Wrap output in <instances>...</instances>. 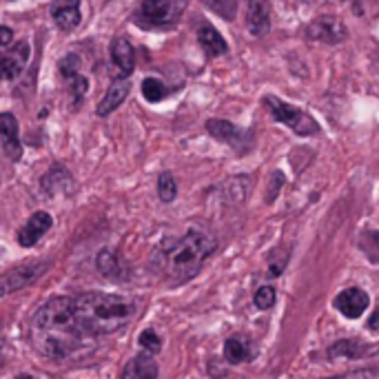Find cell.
Returning <instances> with one entry per match:
<instances>
[{"label": "cell", "mask_w": 379, "mask_h": 379, "mask_svg": "<svg viewBox=\"0 0 379 379\" xmlns=\"http://www.w3.org/2000/svg\"><path fill=\"white\" fill-rule=\"evenodd\" d=\"M158 195L164 204H171L177 195V182L169 171L160 173V177H158Z\"/></svg>", "instance_id": "obj_23"}, {"label": "cell", "mask_w": 379, "mask_h": 379, "mask_svg": "<svg viewBox=\"0 0 379 379\" xmlns=\"http://www.w3.org/2000/svg\"><path fill=\"white\" fill-rule=\"evenodd\" d=\"M264 107L269 109V114H271L277 122H282V125H286L293 133H297V136L308 138V136H315V133L319 131V125H317V120H315L313 116L306 114V111H304V109H299V107H293V105H288V103H282L280 98L266 96V98H264Z\"/></svg>", "instance_id": "obj_5"}, {"label": "cell", "mask_w": 379, "mask_h": 379, "mask_svg": "<svg viewBox=\"0 0 379 379\" xmlns=\"http://www.w3.org/2000/svg\"><path fill=\"white\" fill-rule=\"evenodd\" d=\"M138 342H140L142 351H147V353H151V355L160 353V349H162V340L158 337V333H155L153 328L142 330V333H140V337H138Z\"/></svg>", "instance_id": "obj_26"}, {"label": "cell", "mask_w": 379, "mask_h": 379, "mask_svg": "<svg viewBox=\"0 0 379 379\" xmlns=\"http://www.w3.org/2000/svg\"><path fill=\"white\" fill-rule=\"evenodd\" d=\"M366 353H369V349L364 346V342L344 340V342L333 344L328 349V358H342V355H346V358H364Z\"/></svg>", "instance_id": "obj_22"}, {"label": "cell", "mask_w": 379, "mask_h": 379, "mask_svg": "<svg viewBox=\"0 0 379 379\" xmlns=\"http://www.w3.org/2000/svg\"><path fill=\"white\" fill-rule=\"evenodd\" d=\"M78 67H80V58H78L76 53H69L60 60V73L67 78V80H69L71 76L78 73Z\"/></svg>", "instance_id": "obj_29"}, {"label": "cell", "mask_w": 379, "mask_h": 379, "mask_svg": "<svg viewBox=\"0 0 379 379\" xmlns=\"http://www.w3.org/2000/svg\"><path fill=\"white\" fill-rule=\"evenodd\" d=\"M111 58H114V64L118 67L122 76L133 73V67H136V53H133V47L127 38L114 40V44H111Z\"/></svg>", "instance_id": "obj_17"}, {"label": "cell", "mask_w": 379, "mask_h": 379, "mask_svg": "<svg viewBox=\"0 0 379 379\" xmlns=\"http://www.w3.org/2000/svg\"><path fill=\"white\" fill-rule=\"evenodd\" d=\"M51 227H53V218L47 213V211H38V213H33L25 222V227L18 231V244L25 249L33 247V244H36Z\"/></svg>", "instance_id": "obj_10"}, {"label": "cell", "mask_w": 379, "mask_h": 379, "mask_svg": "<svg viewBox=\"0 0 379 379\" xmlns=\"http://www.w3.org/2000/svg\"><path fill=\"white\" fill-rule=\"evenodd\" d=\"M197 42L200 47L204 49V53L209 58H215V55H222L229 51L227 40L222 38V33L213 27V25H202L197 31Z\"/></svg>", "instance_id": "obj_15"}, {"label": "cell", "mask_w": 379, "mask_h": 379, "mask_svg": "<svg viewBox=\"0 0 379 379\" xmlns=\"http://www.w3.org/2000/svg\"><path fill=\"white\" fill-rule=\"evenodd\" d=\"M186 0H142L133 14L140 29H171L180 20Z\"/></svg>", "instance_id": "obj_4"}, {"label": "cell", "mask_w": 379, "mask_h": 379, "mask_svg": "<svg viewBox=\"0 0 379 379\" xmlns=\"http://www.w3.org/2000/svg\"><path fill=\"white\" fill-rule=\"evenodd\" d=\"M0 36H3V40H0V44H3L5 49L11 47V38H14V33H11L9 27H0Z\"/></svg>", "instance_id": "obj_31"}, {"label": "cell", "mask_w": 379, "mask_h": 379, "mask_svg": "<svg viewBox=\"0 0 379 379\" xmlns=\"http://www.w3.org/2000/svg\"><path fill=\"white\" fill-rule=\"evenodd\" d=\"M29 60V42H20L14 49H9L3 55V76L7 80H16V78L25 71Z\"/></svg>", "instance_id": "obj_13"}, {"label": "cell", "mask_w": 379, "mask_h": 379, "mask_svg": "<svg viewBox=\"0 0 379 379\" xmlns=\"http://www.w3.org/2000/svg\"><path fill=\"white\" fill-rule=\"evenodd\" d=\"M286 253H288V251H286ZM286 253L282 255V258H277V255H280L277 251L271 253V258H269V271H271L273 277L282 275V271L286 269V262H288V255H286Z\"/></svg>", "instance_id": "obj_30"}, {"label": "cell", "mask_w": 379, "mask_h": 379, "mask_svg": "<svg viewBox=\"0 0 379 379\" xmlns=\"http://www.w3.org/2000/svg\"><path fill=\"white\" fill-rule=\"evenodd\" d=\"M253 302H255V306L262 308V310L273 308V304H275V288L273 286H260L258 291H255Z\"/></svg>", "instance_id": "obj_27"}, {"label": "cell", "mask_w": 379, "mask_h": 379, "mask_svg": "<svg viewBox=\"0 0 379 379\" xmlns=\"http://www.w3.org/2000/svg\"><path fill=\"white\" fill-rule=\"evenodd\" d=\"M136 313V302L111 293H85L76 297V315L82 333L89 337L111 335Z\"/></svg>", "instance_id": "obj_2"}, {"label": "cell", "mask_w": 379, "mask_h": 379, "mask_svg": "<svg viewBox=\"0 0 379 379\" xmlns=\"http://www.w3.org/2000/svg\"><path fill=\"white\" fill-rule=\"evenodd\" d=\"M98 271L103 273L107 280H114V282H120L122 277V269H120V262H118V255L111 251V249H103L98 255Z\"/></svg>", "instance_id": "obj_20"}, {"label": "cell", "mask_w": 379, "mask_h": 379, "mask_svg": "<svg viewBox=\"0 0 379 379\" xmlns=\"http://www.w3.org/2000/svg\"><path fill=\"white\" fill-rule=\"evenodd\" d=\"M375 238H377V244H379V233H377V236H375Z\"/></svg>", "instance_id": "obj_32"}, {"label": "cell", "mask_w": 379, "mask_h": 379, "mask_svg": "<svg viewBox=\"0 0 379 379\" xmlns=\"http://www.w3.org/2000/svg\"><path fill=\"white\" fill-rule=\"evenodd\" d=\"M69 87H71V96H73V107L80 105V100L85 98V94L89 91V80L85 76L76 73L69 78Z\"/></svg>", "instance_id": "obj_28"}, {"label": "cell", "mask_w": 379, "mask_h": 379, "mask_svg": "<svg viewBox=\"0 0 379 379\" xmlns=\"http://www.w3.org/2000/svg\"><path fill=\"white\" fill-rule=\"evenodd\" d=\"M306 38L313 42H326V44H340L349 38V31L344 22L335 16H319L313 22H308Z\"/></svg>", "instance_id": "obj_6"}, {"label": "cell", "mask_w": 379, "mask_h": 379, "mask_svg": "<svg viewBox=\"0 0 379 379\" xmlns=\"http://www.w3.org/2000/svg\"><path fill=\"white\" fill-rule=\"evenodd\" d=\"M47 269V264L44 262H36V264H20L16 269H9L5 275H3V293L9 295L18 291V288L27 286L29 282H33L36 277Z\"/></svg>", "instance_id": "obj_8"}, {"label": "cell", "mask_w": 379, "mask_h": 379, "mask_svg": "<svg viewBox=\"0 0 379 379\" xmlns=\"http://www.w3.org/2000/svg\"><path fill=\"white\" fill-rule=\"evenodd\" d=\"M89 337L76 315V297H51L31 321V344L51 360H67L80 351Z\"/></svg>", "instance_id": "obj_1"}, {"label": "cell", "mask_w": 379, "mask_h": 379, "mask_svg": "<svg viewBox=\"0 0 379 379\" xmlns=\"http://www.w3.org/2000/svg\"><path fill=\"white\" fill-rule=\"evenodd\" d=\"M131 91V82H129V76H122V78H116L111 87L107 89V96L98 103V109L96 114L100 118H107L109 114H114V111L125 103L127 96Z\"/></svg>", "instance_id": "obj_11"}, {"label": "cell", "mask_w": 379, "mask_h": 379, "mask_svg": "<svg viewBox=\"0 0 379 379\" xmlns=\"http://www.w3.org/2000/svg\"><path fill=\"white\" fill-rule=\"evenodd\" d=\"M204 5L224 20H233L238 16V0H204Z\"/></svg>", "instance_id": "obj_25"}, {"label": "cell", "mask_w": 379, "mask_h": 379, "mask_svg": "<svg viewBox=\"0 0 379 379\" xmlns=\"http://www.w3.org/2000/svg\"><path fill=\"white\" fill-rule=\"evenodd\" d=\"M122 377H131V379H153L158 377V364L153 362L151 353L144 351L138 358H133L125 371H122Z\"/></svg>", "instance_id": "obj_18"}, {"label": "cell", "mask_w": 379, "mask_h": 379, "mask_svg": "<svg viewBox=\"0 0 379 379\" xmlns=\"http://www.w3.org/2000/svg\"><path fill=\"white\" fill-rule=\"evenodd\" d=\"M67 173H69V171H67L64 166H60V164H58V166H53V169L42 177V188H44V191H47L49 195H55V193L60 191V188H62L64 193H69L73 182H60V177H64Z\"/></svg>", "instance_id": "obj_21"}, {"label": "cell", "mask_w": 379, "mask_h": 379, "mask_svg": "<svg viewBox=\"0 0 379 379\" xmlns=\"http://www.w3.org/2000/svg\"><path fill=\"white\" fill-rule=\"evenodd\" d=\"M142 96L149 103H160L166 98V87L158 80V78H144L142 80Z\"/></svg>", "instance_id": "obj_24"}, {"label": "cell", "mask_w": 379, "mask_h": 379, "mask_svg": "<svg viewBox=\"0 0 379 379\" xmlns=\"http://www.w3.org/2000/svg\"><path fill=\"white\" fill-rule=\"evenodd\" d=\"M335 308L340 310V313L344 317H349V319H358L364 315V310L369 308L371 304V299L369 295H366L362 288H346V291H342L337 297H335Z\"/></svg>", "instance_id": "obj_9"}, {"label": "cell", "mask_w": 379, "mask_h": 379, "mask_svg": "<svg viewBox=\"0 0 379 379\" xmlns=\"http://www.w3.org/2000/svg\"><path fill=\"white\" fill-rule=\"evenodd\" d=\"M255 358V349H253V342L249 337H229L224 342V360L229 364H244Z\"/></svg>", "instance_id": "obj_14"}, {"label": "cell", "mask_w": 379, "mask_h": 379, "mask_svg": "<svg viewBox=\"0 0 379 379\" xmlns=\"http://www.w3.org/2000/svg\"><path fill=\"white\" fill-rule=\"evenodd\" d=\"M215 240L202 231H188L184 238L166 240L155 251L153 260L160 262V271H164L173 282H186L200 273L204 262L215 251Z\"/></svg>", "instance_id": "obj_3"}, {"label": "cell", "mask_w": 379, "mask_h": 379, "mask_svg": "<svg viewBox=\"0 0 379 379\" xmlns=\"http://www.w3.org/2000/svg\"><path fill=\"white\" fill-rule=\"evenodd\" d=\"M0 133H3L5 153L14 162H18L22 158V147L18 142V120L14 118V114H9V111H5V114L0 116Z\"/></svg>", "instance_id": "obj_12"}, {"label": "cell", "mask_w": 379, "mask_h": 379, "mask_svg": "<svg viewBox=\"0 0 379 379\" xmlns=\"http://www.w3.org/2000/svg\"><path fill=\"white\" fill-rule=\"evenodd\" d=\"M206 131L215 140L229 144V147H233V149H240V151H244L251 144V131L240 129V127L231 125V122H227V120H209Z\"/></svg>", "instance_id": "obj_7"}, {"label": "cell", "mask_w": 379, "mask_h": 379, "mask_svg": "<svg viewBox=\"0 0 379 379\" xmlns=\"http://www.w3.org/2000/svg\"><path fill=\"white\" fill-rule=\"evenodd\" d=\"M51 16L55 20V25H58L62 31H71L80 25V7H78V0H64V3L55 5L51 9Z\"/></svg>", "instance_id": "obj_16"}, {"label": "cell", "mask_w": 379, "mask_h": 379, "mask_svg": "<svg viewBox=\"0 0 379 379\" xmlns=\"http://www.w3.org/2000/svg\"><path fill=\"white\" fill-rule=\"evenodd\" d=\"M247 25L253 36H264L271 27L269 9L262 0H249V14H247Z\"/></svg>", "instance_id": "obj_19"}]
</instances>
